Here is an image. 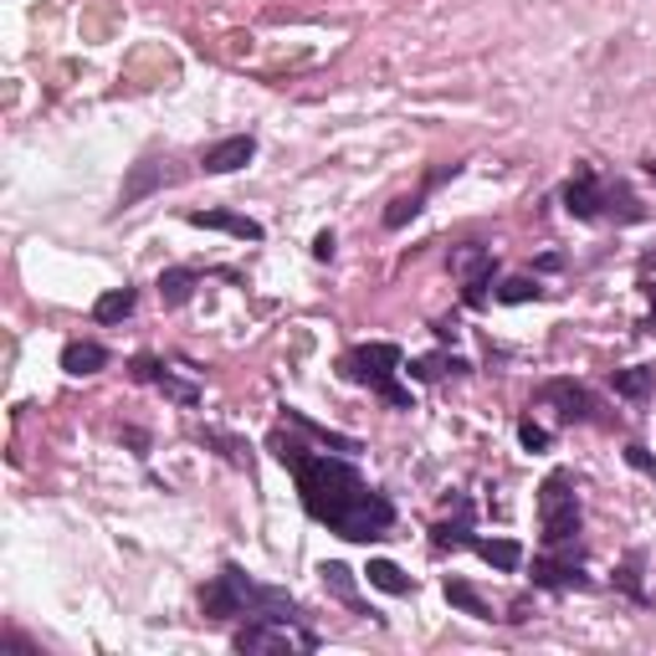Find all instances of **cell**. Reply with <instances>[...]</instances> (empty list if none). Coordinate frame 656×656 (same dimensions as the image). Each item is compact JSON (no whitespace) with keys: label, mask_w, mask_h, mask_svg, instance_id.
I'll return each mask as SVG.
<instances>
[{"label":"cell","mask_w":656,"mask_h":656,"mask_svg":"<svg viewBox=\"0 0 656 656\" xmlns=\"http://www.w3.org/2000/svg\"><path fill=\"white\" fill-rule=\"evenodd\" d=\"M518 441H523L529 452H544V446H548V431H544V426H533V421H523V426H518Z\"/></svg>","instance_id":"4316f807"},{"label":"cell","mask_w":656,"mask_h":656,"mask_svg":"<svg viewBox=\"0 0 656 656\" xmlns=\"http://www.w3.org/2000/svg\"><path fill=\"white\" fill-rule=\"evenodd\" d=\"M606 216L625 220V226H636V220H646V211L636 205V195L625 185H606Z\"/></svg>","instance_id":"44dd1931"},{"label":"cell","mask_w":656,"mask_h":656,"mask_svg":"<svg viewBox=\"0 0 656 656\" xmlns=\"http://www.w3.org/2000/svg\"><path fill=\"white\" fill-rule=\"evenodd\" d=\"M631 467H641V472H656V467H652V456L641 452V446H631Z\"/></svg>","instance_id":"f1b7e54d"},{"label":"cell","mask_w":656,"mask_h":656,"mask_svg":"<svg viewBox=\"0 0 656 656\" xmlns=\"http://www.w3.org/2000/svg\"><path fill=\"white\" fill-rule=\"evenodd\" d=\"M472 548H477L493 569H502V575H513L518 564H523V544H513V539H472Z\"/></svg>","instance_id":"2e32d148"},{"label":"cell","mask_w":656,"mask_h":656,"mask_svg":"<svg viewBox=\"0 0 656 656\" xmlns=\"http://www.w3.org/2000/svg\"><path fill=\"white\" fill-rule=\"evenodd\" d=\"M610 385H615V395H625V400H646L656 385V370L652 364H636V370H615L610 375Z\"/></svg>","instance_id":"d6986e66"},{"label":"cell","mask_w":656,"mask_h":656,"mask_svg":"<svg viewBox=\"0 0 656 656\" xmlns=\"http://www.w3.org/2000/svg\"><path fill=\"white\" fill-rule=\"evenodd\" d=\"M324 585H328V590H333V595H339L344 606H354V610H360V595H354V575H349V569H344V564H339V559H333V564H324Z\"/></svg>","instance_id":"d4e9b609"},{"label":"cell","mask_w":656,"mask_h":656,"mask_svg":"<svg viewBox=\"0 0 656 656\" xmlns=\"http://www.w3.org/2000/svg\"><path fill=\"white\" fill-rule=\"evenodd\" d=\"M103 364H109V349H103V344L72 339V344L63 349V370H67V375H98Z\"/></svg>","instance_id":"4fadbf2b"},{"label":"cell","mask_w":656,"mask_h":656,"mask_svg":"<svg viewBox=\"0 0 656 656\" xmlns=\"http://www.w3.org/2000/svg\"><path fill=\"white\" fill-rule=\"evenodd\" d=\"M165 185V170L159 165H134V174H128V185H124V195H118V205H139L144 195H155V190Z\"/></svg>","instance_id":"ac0fdd59"},{"label":"cell","mask_w":656,"mask_h":656,"mask_svg":"<svg viewBox=\"0 0 656 656\" xmlns=\"http://www.w3.org/2000/svg\"><path fill=\"white\" fill-rule=\"evenodd\" d=\"M313 257H318V262H328V257H333V231H318V241H313Z\"/></svg>","instance_id":"83f0119b"},{"label":"cell","mask_w":656,"mask_h":656,"mask_svg":"<svg viewBox=\"0 0 656 656\" xmlns=\"http://www.w3.org/2000/svg\"><path fill=\"white\" fill-rule=\"evenodd\" d=\"M201 610L211 621H231V615H297L293 595L272 590V585H257L241 564H226V569L205 585Z\"/></svg>","instance_id":"7a4b0ae2"},{"label":"cell","mask_w":656,"mask_h":656,"mask_svg":"<svg viewBox=\"0 0 656 656\" xmlns=\"http://www.w3.org/2000/svg\"><path fill=\"white\" fill-rule=\"evenodd\" d=\"M533 585H548V590H585V585H590V579L579 575V564L539 559V564H533Z\"/></svg>","instance_id":"5bb4252c"},{"label":"cell","mask_w":656,"mask_h":656,"mask_svg":"<svg viewBox=\"0 0 656 656\" xmlns=\"http://www.w3.org/2000/svg\"><path fill=\"white\" fill-rule=\"evenodd\" d=\"M539 400L559 406L564 421H595V395L585 385H575V380H548L544 391H539Z\"/></svg>","instance_id":"9c48e42d"},{"label":"cell","mask_w":656,"mask_h":656,"mask_svg":"<svg viewBox=\"0 0 656 656\" xmlns=\"http://www.w3.org/2000/svg\"><path fill=\"white\" fill-rule=\"evenodd\" d=\"M195 282H201V272H190V267L159 272V297H165V308H185L190 293H195Z\"/></svg>","instance_id":"9a60e30c"},{"label":"cell","mask_w":656,"mask_h":656,"mask_svg":"<svg viewBox=\"0 0 656 656\" xmlns=\"http://www.w3.org/2000/svg\"><path fill=\"white\" fill-rule=\"evenodd\" d=\"M134 380H144V385H159V391L170 395V400H180V406H195V400H201V391H195V385L174 380L170 370H165L159 360H149V354H139V360H134Z\"/></svg>","instance_id":"8fae6325"},{"label":"cell","mask_w":656,"mask_h":656,"mask_svg":"<svg viewBox=\"0 0 656 656\" xmlns=\"http://www.w3.org/2000/svg\"><path fill=\"white\" fill-rule=\"evenodd\" d=\"M462 170V165H437V170L426 174L421 185L410 190V195H400V201H391V211H385V226H391V231H400V226H410V220L421 216V205H426V195H431V190L441 185V180H452V174Z\"/></svg>","instance_id":"ba28073f"},{"label":"cell","mask_w":656,"mask_h":656,"mask_svg":"<svg viewBox=\"0 0 656 656\" xmlns=\"http://www.w3.org/2000/svg\"><path fill=\"white\" fill-rule=\"evenodd\" d=\"M395 370H400V349L395 344H360L354 354H344V375L349 380L370 385L391 410H410V395L395 385Z\"/></svg>","instance_id":"3957f363"},{"label":"cell","mask_w":656,"mask_h":656,"mask_svg":"<svg viewBox=\"0 0 656 656\" xmlns=\"http://www.w3.org/2000/svg\"><path fill=\"white\" fill-rule=\"evenodd\" d=\"M236 652H318V636L313 631H297L293 615H251L241 631L231 636Z\"/></svg>","instance_id":"5b68a950"},{"label":"cell","mask_w":656,"mask_h":656,"mask_svg":"<svg viewBox=\"0 0 656 656\" xmlns=\"http://www.w3.org/2000/svg\"><path fill=\"white\" fill-rule=\"evenodd\" d=\"M134 303H139L134 287H109V293L93 303V318H98V324H124L128 313H134Z\"/></svg>","instance_id":"e0dca14e"},{"label":"cell","mask_w":656,"mask_h":656,"mask_svg":"<svg viewBox=\"0 0 656 656\" xmlns=\"http://www.w3.org/2000/svg\"><path fill=\"white\" fill-rule=\"evenodd\" d=\"M446 370H452V375H467L472 364H467V360H456V354H426V360L410 364V375H416V380H441Z\"/></svg>","instance_id":"7402d4cb"},{"label":"cell","mask_w":656,"mask_h":656,"mask_svg":"<svg viewBox=\"0 0 656 656\" xmlns=\"http://www.w3.org/2000/svg\"><path fill=\"white\" fill-rule=\"evenodd\" d=\"M190 226H205V231H231L241 241H262V226L251 216H231V211H190Z\"/></svg>","instance_id":"7c38bea8"},{"label":"cell","mask_w":656,"mask_h":656,"mask_svg":"<svg viewBox=\"0 0 656 656\" xmlns=\"http://www.w3.org/2000/svg\"><path fill=\"white\" fill-rule=\"evenodd\" d=\"M539 529H544V544H575L579 533V498L569 487V472H548L544 487H539Z\"/></svg>","instance_id":"277c9868"},{"label":"cell","mask_w":656,"mask_h":656,"mask_svg":"<svg viewBox=\"0 0 656 656\" xmlns=\"http://www.w3.org/2000/svg\"><path fill=\"white\" fill-rule=\"evenodd\" d=\"M446 600H452L456 610H467V615H477V621H493V606H487L483 595L472 590L467 579H446Z\"/></svg>","instance_id":"ffe728a7"},{"label":"cell","mask_w":656,"mask_h":656,"mask_svg":"<svg viewBox=\"0 0 656 656\" xmlns=\"http://www.w3.org/2000/svg\"><path fill=\"white\" fill-rule=\"evenodd\" d=\"M529 297H544V287L533 278H508L498 287V303H529Z\"/></svg>","instance_id":"484cf974"},{"label":"cell","mask_w":656,"mask_h":656,"mask_svg":"<svg viewBox=\"0 0 656 656\" xmlns=\"http://www.w3.org/2000/svg\"><path fill=\"white\" fill-rule=\"evenodd\" d=\"M452 267H456V278H462V303L483 308L487 287H493V272H498V257L487 247H462V251H452Z\"/></svg>","instance_id":"8992f818"},{"label":"cell","mask_w":656,"mask_h":656,"mask_svg":"<svg viewBox=\"0 0 656 656\" xmlns=\"http://www.w3.org/2000/svg\"><path fill=\"white\" fill-rule=\"evenodd\" d=\"M251 155H257V139H251V134H231V139L211 144L201 155V165H205V174H231V170H241V165H251Z\"/></svg>","instance_id":"30bf717a"},{"label":"cell","mask_w":656,"mask_h":656,"mask_svg":"<svg viewBox=\"0 0 656 656\" xmlns=\"http://www.w3.org/2000/svg\"><path fill=\"white\" fill-rule=\"evenodd\" d=\"M646 174H652V180H656V159H646Z\"/></svg>","instance_id":"f546056e"},{"label":"cell","mask_w":656,"mask_h":656,"mask_svg":"<svg viewBox=\"0 0 656 656\" xmlns=\"http://www.w3.org/2000/svg\"><path fill=\"white\" fill-rule=\"evenodd\" d=\"M364 575H370V585H375V590H385V595H410V579L400 575L391 559H375Z\"/></svg>","instance_id":"603a6c76"},{"label":"cell","mask_w":656,"mask_h":656,"mask_svg":"<svg viewBox=\"0 0 656 656\" xmlns=\"http://www.w3.org/2000/svg\"><path fill=\"white\" fill-rule=\"evenodd\" d=\"M272 452L287 472H293L297 493H303V508H308L313 523H324L328 533L339 539H354V544H370V539H385L395 529V508L385 493L364 483L360 472L339 462V456H318L308 452L303 441L293 437H272Z\"/></svg>","instance_id":"6da1fadb"},{"label":"cell","mask_w":656,"mask_h":656,"mask_svg":"<svg viewBox=\"0 0 656 656\" xmlns=\"http://www.w3.org/2000/svg\"><path fill=\"white\" fill-rule=\"evenodd\" d=\"M282 416H287V426H303V431H313L318 441H328V446H339V452H360V441H349V437H339V431H324V426H313L303 410H293V406H282Z\"/></svg>","instance_id":"cb8c5ba5"},{"label":"cell","mask_w":656,"mask_h":656,"mask_svg":"<svg viewBox=\"0 0 656 656\" xmlns=\"http://www.w3.org/2000/svg\"><path fill=\"white\" fill-rule=\"evenodd\" d=\"M564 211L575 220H600L606 216V180L590 165H575V174L564 180Z\"/></svg>","instance_id":"52a82bcc"}]
</instances>
